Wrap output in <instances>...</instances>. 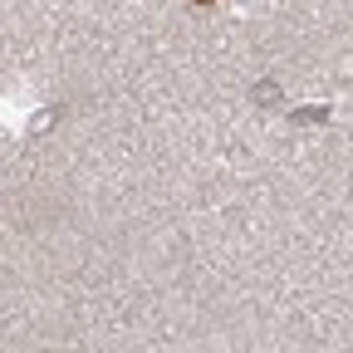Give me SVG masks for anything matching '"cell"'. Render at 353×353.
Listing matches in <instances>:
<instances>
[{"label": "cell", "mask_w": 353, "mask_h": 353, "mask_svg": "<svg viewBox=\"0 0 353 353\" xmlns=\"http://www.w3.org/2000/svg\"><path fill=\"white\" fill-rule=\"evenodd\" d=\"M196 6H206V0H196Z\"/></svg>", "instance_id": "6da1fadb"}]
</instances>
